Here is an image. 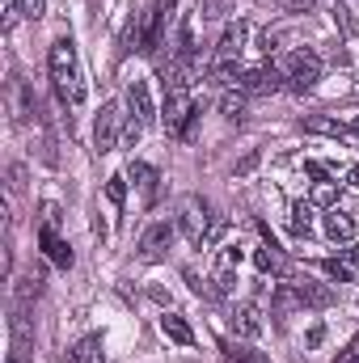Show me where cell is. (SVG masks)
Segmentation results:
<instances>
[{
  "label": "cell",
  "mask_w": 359,
  "mask_h": 363,
  "mask_svg": "<svg viewBox=\"0 0 359 363\" xmlns=\"http://www.w3.org/2000/svg\"><path fill=\"white\" fill-rule=\"evenodd\" d=\"M47 68H51V85H55L60 106H77V101L85 97L81 68H77V43H72V38H55V43H51Z\"/></svg>",
  "instance_id": "1"
},
{
  "label": "cell",
  "mask_w": 359,
  "mask_h": 363,
  "mask_svg": "<svg viewBox=\"0 0 359 363\" xmlns=\"http://www.w3.org/2000/svg\"><path fill=\"white\" fill-rule=\"evenodd\" d=\"M211 207L199 199V194H186L178 207V233L194 245V250H203V241H207V228H211Z\"/></svg>",
  "instance_id": "2"
},
{
  "label": "cell",
  "mask_w": 359,
  "mask_h": 363,
  "mask_svg": "<svg viewBox=\"0 0 359 363\" xmlns=\"http://www.w3.org/2000/svg\"><path fill=\"white\" fill-rule=\"evenodd\" d=\"M283 81L292 93H309L317 81H321V60L313 51H292L287 64H283Z\"/></svg>",
  "instance_id": "3"
},
{
  "label": "cell",
  "mask_w": 359,
  "mask_h": 363,
  "mask_svg": "<svg viewBox=\"0 0 359 363\" xmlns=\"http://www.w3.org/2000/svg\"><path fill=\"white\" fill-rule=\"evenodd\" d=\"M174 9H178V0H157L144 13V47H140V55H157L165 47V21H170Z\"/></svg>",
  "instance_id": "4"
},
{
  "label": "cell",
  "mask_w": 359,
  "mask_h": 363,
  "mask_svg": "<svg viewBox=\"0 0 359 363\" xmlns=\"http://www.w3.org/2000/svg\"><path fill=\"white\" fill-rule=\"evenodd\" d=\"M118 118H123L118 101H106V106L97 110V118H93V148H97V157L118 148Z\"/></svg>",
  "instance_id": "5"
},
{
  "label": "cell",
  "mask_w": 359,
  "mask_h": 363,
  "mask_svg": "<svg viewBox=\"0 0 359 363\" xmlns=\"http://www.w3.org/2000/svg\"><path fill=\"white\" fill-rule=\"evenodd\" d=\"M170 245H174V224L157 220V224H148L144 237H140V258H144V262H161V258L170 254Z\"/></svg>",
  "instance_id": "6"
},
{
  "label": "cell",
  "mask_w": 359,
  "mask_h": 363,
  "mask_svg": "<svg viewBox=\"0 0 359 363\" xmlns=\"http://www.w3.org/2000/svg\"><path fill=\"white\" fill-rule=\"evenodd\" d=\"M283 85H287V81H283V68H275V64L245 68L241 81H237V89L241 93H275V89H283Z\"/></svg>",
  "instance_id": "7"
},
{
  "label": "cell",
  "mask_w": 359,
  "mask_h": 363,
  "mask_svg": "<svg viewBox=\"0 0 359 363\" xmlns=\"http://www.w3.org/2000/svg\"><path fill=\"white\" fill-rule=\"evenodd\" d=\"M194 114V106H190V93H186V85H178V89L165 93V110H161V123H165V131L170 135H182V127H186V118Z\"/></svg>",
  "instance_id": "8"
},
{
  "label": "cell",
  "mask_w": 359,
  "mask_h": 363,
  "mask_svg": "<svg viewBox=\"0 0 359 363\" xmlns=\"http://www.w3.org/2000/svg\"><path fill=\"white\" fill-rule=\"evenodd\" d=\"M237 267H241V250H237V245H224L220 258H216V274H211L216 296H228V291L237 287Z\"/></svg>",
  "instance_id": "9"
},
{
  "label": "cell",
  "mask_w": 359,
  "mask_h": 363,
  "mask_svg": "<svg viewBox=\"0 0 359 363\" xmlns=\"http://www.w3.org/2000/svg\"><path fill=\"white\" fill-rule=\"evenodd\" d=\"M194 60H199V47H194V21L182 17L178 21V38H174V64L182 72H194Z\"/></svg>",
  "instance_id": "10"
},
{
  "label": "cell",
  "mask_w": 359,
  "mask_h": 363,
  "mask_svg": "<svg viewBox=\"0 0 359 363\" xmlns=\"http://www.w3.org/2000/svg\"><path fill=\"white\" fill-rule=\"evenodd\" d=\"M245 38H250V26L245 21H228L224 34H220V43H216V55L220 60H237L245 51Z\"/></svg>",
  "instance_id": "11"
},
{
  "label": "cell",
  "mask_w": 359,
  "mask_h": 363,
  "mask_svg": "<svg viewBox=\"0 0 359 363\" xmlns=\"http://www.w3.org/2000/svg\"><path fill=\"white\" fill-rule=\"evenodd\" d=\"M38 245H43V254H47L55 267H64V271L72 267V250H68V241H64L55 228H47V224H43V233H38Z\"/></svg>",
  "instance_id": "12"
},
{
  "label": "cell",
  "mask_w": 359,
  "mask_h": 363,
  "mask_svg": "<svg viewBox=\"0 0 359 363\" xmlns=\"http://www.w3.org/2000/svg\"><path fill=\"white\" fill-rule=\"evenodd\" d=\"M233 330H237V334H245V338H258V334L267 330V325H263L258 304H250V300H245V304H237V308H233Z\"/></svg>",
  "instance_id": "13"
},
{
  "label": "cell",
  "mask_w": 359,
  "mask_h": 363,
  "mask_svg": "<svg viewBox=\"0 0 359 363\" xmlns=\"http://www.w3.org/2000/svg\"><path fill=\"white\" fill-rule=\"evenodd\" d=\"M127 178L144 190V199H148V203H157V194H161V174H157L153 165H144V161H131V165H127Z\"/></svg>",
  "instance_id": "14"
},
{
  "label": "cell",
  "mask_w": 359,
  "mask_h": 363,
  "mask_svg": "<svg viewBox=\"0 0 359 363\" xmlns=\"http://www.w3.org/2000/svg\"><path fill=\"white\" fill-rule=\"evenodd\" d=\"M254 267H258V271L263 274H279V279H283V274L292 271V262H287V254H283V250H279V245H263V250H254Z\"/></svg>",
  "instance_id": "15"
},
{
  "label": "cell",
  "mask_w": 359,
  "mask_h": 363,
  "mask_svg": "<svg viewBox=\"0 0 359 363\" xmlns=\"http://www.w3.org/2000/svg\"><path fill=\"white\" fill-rule=\"evenodd\" d=\"M127 110H131V118L144 123V127L157 118V114H153V97H148V85H144V81H136V85L127 89Z\"/></svg>",
  "instance_id": "16"
},
{
  "label": "cell",
  "mask_w": 359,
  "mask_h": 363,
  "mask_svg": "<svg viewBox=\"0 0 359 363\" xmlns=\"http://www.w3.org/2000/svg\"><path fill=\"white\" fill-rule=\"evenodd\" d=\"M304 131H313V135H334V140H347V135H351V127H347L338 114H309V118H304Z\"/></svg>",
  "instance_id": "17"
},
{
  "label": "cell",
  "mask_w": 359,
  "mask_h": 363,
  "mask_svg": "<svg viewBox=\"0 0 359 363\" xmlns=\"http://www.w3.org/2000/svg\"><path fill=\"white\" fill-rule=\"evenodd\" d=\"M296 296H300V308H330L334 304V291L326 283H296Z\"/></svg>",
  "instance_id": "18"
},
{
  "label": "cell",
  "mask_w": 359,
  "mask_h": 363,
  "mask_svg": "<svg viewBox=\"0 0 359 363\" xmlns=\"http://www.w3.org/2000/svg\"><path fill=\"white\" fill-rule=\"evenodd\" d=\"M161 330H165L170 342H178V347H194V330H190V321L178 317V313H165V317H161Z\"/></svg>",
  "instance_id": "19"
},
{
  "label": "cell",
  "mask_w": 359,
  "mask_h": 363,
  "mask_svg": "<svg viewBox=\"0 0 359 363\" xmlns=\"http://www.w3.org/2000/svg\"><path fill=\"white\" fill-rule=\"evenodd\" d=\"M326 237H330V241H351V237H355V220L334 207V211L326 216Z\"/></svg>",
  "instance_id": "20"
},
{
  "label": "cell",
  "mask_w": 359,
  "mask_h": 363,
  "mask_svg": "<svg viewBox=\"0 0 359 363\" xmlns=\"http://www.w3.org/2000/svg\"><path fill=\"white\" fill-rule=\"evenodd\" d=\"M72 363H106V347H101V334H85L72 351Z\"/></svg>",
  "instance_id": "21"
},
{
  "label": "cell",
  "mask_w": 359,
  "mask_h": 363,
  "mask_svg": "<svg viewBox=\"0 0 359 363\" xmlns=\"http://www.w3.org/2000/svg\"><path fill=\"white\" fill-rule=\"evenodd\" d=\"M292 308H300V296H296V283H279L275 287V317L283 321Z\"/></svg>",
  "instance_id": "22"
},
{
  "label": "cell",
  "mask_w": 359,
  "mask_h": 363,
  "mask_svg": "<svg viewBox=\"0 0 359 363\" xmlns=\"http://www.w3.org/2000/svg\"><path fill=\"white\" fill-rule=\"evenodd\" d=\"M317 271L326 274V279H334V283H351V267H347V262H338V258H321V262H317Z\"/></svg>",
  "instance_id": "23"
},
{
  "label": "cell",
  "mask_w": 359,
  "mask_h": 363,
  "mask_svg": "<svg viewBox=\"0 0 359 363\" xmlns=\"http://www.w3.org/2000/svg\"><path fill=\"white\" fill-rule=\"evenodd\" d=\"M313 203H317V207H334V203H338V182H317V186H313Z\"/></svg>",
  "instance_id": "24"
},
{
  "label": "cell",
  "mask_w": 359,
  "mask_h": 363,
  "mask_svg": "<svg viewBox=\"0 0 359 363\" xmlns=\"http://www.w3.org/2000/svg\"><path fill=\"white\" fill-rule=\"evenodd\" d=\"M34 114H38V106H34V93L17 81V118H21V123H30Z\"/></svg>",
  "instance_id": "25"
},
{
  "label": "cell",
  "mask_w": 359,
  "mask_h": 363,
  "mask_svg": "<svg viewBox=\"0 0 359 363\" xmlns=\"http://www.w3.org/2000/svg\"><path fill=\"white\" fill-rule=\"evenodd\" d=\"M220 114H224V118H241V114H245V93H224Z\"/></svg>",
  "instance_id": "26"
},
{
  "label": "cell",
  "mask_w": 359,
  "mask_h": 363,
  "mask_svg": "<svg viewBox=\"0 0 359 363\" xmlns=\"http://www.w3.org/2000/svg\"><path fill=\"white\" fill-rule=\"evenodd\" d=\"M309 211H313V207H304V203H296V207H292V233H296V237H309V233H313Z\"/></svg>",
  "instance_id": "27"
},
{
  "label": "cell",
  "mask_w": 359,
  "mask_h": 363,
  "mask_svg": "<svg viewBox=\"0 0 359 363\" xmlns=\"http://www.w3.org/2000/svg\"><path fill=\"white\" fill-rule=\"evenodd\" d=\"M21 13H26V9H21V0H0V26H4V30H13Z\"/></svg>",
  "instance_id": "28"
},
{
  "label": "cell",
  "mask_w": 359,
  "mask_h": 363,
  "mask_svg": "<svg viewBox=\"0 0 359 363\" xmlns=\"http://www.w3.org/2000/svg\"><path fill=\"white\" fill-rule=\"evenodd\" d=\"M228 351V359L233 363H270L263 351H250V347H224Z\"/></svg>",
  "instance_id": "29"
},
{
  "label": "cell",
  "mask_w": 359,
  "mask_h": 363,
  "mask_svg": "<svg viewBox=\"0 0 359 363\" xmlns=\"http://www.w3.org/2000/svg\"><path fill=\"white\" fill-rule=\"evenodd\" d=\"M106 199H110L114 207H123V199H127V178H118V174H114V178L106 182Z\"/></svg>",
  "instance_id": "30"
},
{
  "label": "cell",
  "mask_w": 359,
  "mask_h": 363,
  "mask_svg": "<svg viewBox=\"0 0 359 363\" xmlns=\"http://www.w3.org/2000/svg\"><path fill=\"white\" fill-rule=\"evenodd\" d=\"M60 220H64L60 203H43V224H47V228H60Z\"/></svg>",
  "instance_id": "31"
},
{
  "label": "cell",
  "mask_w": 359,
  "mask_h": 363,
  "mask_svg": "<svg viewBox=\"0 0 359 363\" xmlns=\"http://www.w3.org/2000/svg\"><path fill=\"white\" fill-rule=\"evenodd\" d=\"M304 174H309V178H317V182H326V178H330V169H326L321 161H304Z\"/></svg>",
  "instance_id": "32"
},
{
  "label": "cell",
  "mask_w": 359,
  "mask_h": 363,
  "mask_svg": "<svg viewBox=\"0 0 359 363\" xmlns=\"http://www.w3.org/2000/svg\"><path fill=\"white\" fill-rule=\"evenodd\" d=\"M194 135H199V110H194V114L186 118V127H182V140H186V144H190Z\"/></svg>",
  "instance_id": "33"
},
{
  "label": "cell",
  "mask_w": 359,
  "mask_h": 363,
  "mask_svg": "<svg viewBox=\"0 0 359 363\" xmlns=\"http://www.w3.org/2000/svg\"><path fill=\"white\" fill-rule=\"evenodd\" d=\"M140 131H144V123H136V118H131V123L123 127V144H136V140H140Z\"/></svg>",
  "instance_id": "34"
},
{
  "label": "cell",
  "mask_w": 359,
  "mask_h": 363,
  "mask_svg": "<svg viewBox=\"0 0 359 363\" xmlns=\"http://www.w3.org/2000/svg\"><path fill=\"white\" fill-rule=\"evenodd\" d=\"M279 9H292V13H309L313 9V0H275Z\"/></svg>",
  "instance_id": "35"
},
{
  "label": "cell",
  "mask_w": 359,
  "mask_h": 363,
  "mask_svg": "<svg viewBox=\"0 0 359 363\" xmlns=\"http://www.w3.org/2000/svg\"><path fill=\"white\" fill-rule=\"evenodd\" d=\"M21 9H26V17H43L47 13V0H21Z\"/></svg>",
  "instance_id": "36"
},
{
  "label": "cell",
  "mask_w": 359,
  "mask_h": 363,
  "mask_svg": "<svg viewBox=\"0 0 359 363\" xmlns=\"http://www.w3.org/2000/svg\"><path fill=\"white\" fill-rule=\"evenodd\" d=\"M254 165H258V152H250V157H241V161H237V174H250Z\"/></svg>",
  "instance_id": "37"
},
{
  "label": "cell",
  "mask_w": 359,
  "mask_h": 363,
  "mask_svg": "<svg viewBox=\"0 0 359 363\" xmlns=\"http://www.w3.org/2000/svg\"><path fill=\"white\" fill-rule=\"evenodd\" d=\"M338 118H343V123H347V127H351V131H359V110H343V114H338Z\"/></svg>",
  "instance_id": "38"
},
{
  "label": "cell",
  "mask_w": 359,
  "mask_h": 363,
  "mask_svg": "<svg viewBox=\"0 0 359 363\" xmlns=\"http://www.w3.org/2000/svg\"><path fill=\"white\" fill-rule=\"evenodd\" d=\"M321 338H326V325H313L309 330V347H321Z\"/></svg>",
  "instance_id": "39"
},
{
  "label": "cell",
  "mask_w": 359,
  "mask_h": 363,
  "mask_svg": "<svg viewBox=\"0 0 359 363\" xmlns=\"http://www.w3.org/2000/svg\"><path fill=\"white\" fill-rule=\"evenodd\" d=\"M9 178H13V190H21V178H26V169H21V165H13V169H9Z\"/></svg>",
  "instance_id": "40"
},
{
  "label": "cell",
  "mask_w": 359,
  "mask_h": 363,
  "mask_svg": "<svg viewBox=\"0 0 359 363\" xmlns=\"http://www.w3.org/2000/svg\"><path fill=\"white\" fill-rule=\"evenodd\" d=\"M343 258H347V267H351V271H359V250H343Z\"/></svg>",
  "instance_id": "41"
},
{
  "label": "cell",
  "mask_w": 359,
  "mask_h": 363,
  "mask_svg": "<svg viewBox=\"0 0 359 363\" xmlns=\"http://www.w3.org/2000/svg\"><path fill=\"white\" fill-rule=\"evenodd\" d=\"M347 186H359V165H351V169H347Z\"/></svg>",
  "instance_id": "42"
},
{
  "label": "cell",
  "mask_w": 359,
  "mask_h": 363,
  "mask_svg": "<svg viewBox=\"0 0 359 363\" xmlns=\"http://www.w3.org/2000/svg\"><path fill=\"white\" fill-rule=\"evenodd\" d=\"M4 363H21V359H17V355H9V359H4Z\"/></svg>",
  "instance_id": "43"
}]
</instances>
